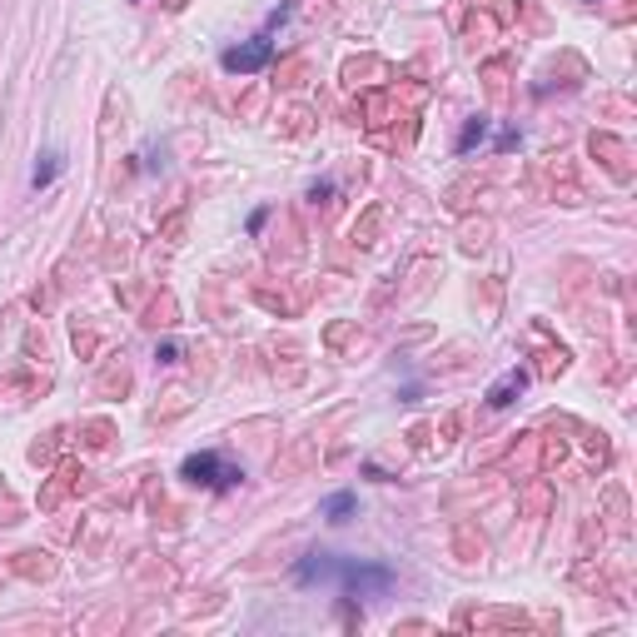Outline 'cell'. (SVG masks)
<instances>
[{
	"label": "cell",
	"instance_id": "1",
	"mask_svg": "<svg viewBox=\"0 0 637 637\" xmlns=\"http://www.w3.org/2000/svg\"><path fill=\"white\" fill-rule=\"evenodd\" d=\"M294 582H299V588H339L349 602H359V598H379V592L394 588V568L314 548V553H304L294 562Z\"/></svg>",
	"mask_w": 637,
	"mask_h": 637
},
{
	"label": "cell",
	"instance_id": "2",
	"mask_svg": "<svg viewBox=\"0 0 637 637\" xmlns=\"http://www.w3.org/2000/svg\"><path fill=\"white\" fill-rule=\"evenodd\" d=\"M179 478H189V483H205V488H215V493H225V488H235L244 473H239V469H225V459H219V453H189L185 469H179Z\"/></svg>",
	"mask_w": 637,
	"mask_h": 637
},
{
	"label": "cell",
	"instance_id": "3",
	"mask_svg": "<svg viewBox=\"0 0 637 637\" xmlns=\"http://www.w3.org/2000/svg\"><path fill=\"white\" fill-rule=\"evenodd\" d=\"M269 56H274V40L259 30V35H249V40H239V46H229L225 56H219V66H225L229 76H254V70L269 66Z\"/></svg>",
	"mask_w": 637,
	"mask_h": 637
},
{
	"label": "cell",
	"instance_id": "4",
	"mask_svg": "<svg viewBox=\"0 0 637 637\" xmlns=\"http://www.w3.org/2000/svg\"><path fill=\"white\" fill-rule=\"evenodd\" d=\"M523 389H528V374H523V369H513V374H503L493 389H488V403H493V409H508L513 394H523Z\"/></svg>",
	"mask_w": 637,
	"mask_h": 637
},
{
	"label": "cell",
	"instance_id": "5",
	"mask_svg": "<svg viewBox=\"0 0 637 637\" xmlns=\"http://www.w3.org/2000/svg\"><path fill=\"white\" fill-rule=\"evenodd\" d=\"M354 508H359V498H354V493H329V498H324V508H318V513H324L329 523H344V518L354 513Z\"/></svg>",
	"mask_w": 637,
	"mask_h": 637
},
{
	"label": "cell",
	"instance_id": "6",
	"mask_svg": "<svg viewBox=\"0 0 637 637\" xmlns=\"http://www.w3.org/2000/svg\"><path fill=\"white\" fill-rule=\"evenodd\" d=\"M483 135H488V120H469V130H463V135H459V155H469V150H473V145H478V140H483Z\"/></svg>",
	"mask_w": 637,
	"mask_h": 637
},
{
	"label": "cell",
	"instance_id": "7",
	"mask_svg": "<svg viewBox=\"0 0 637 637\" xmlns=\"http://www.w3.org/2000/svg\"><path fill=\"white\" fill-rule=\"evenodd\" d=\"M40 159H46V165H35V185H50V179H56V150H50V155H40Z\"/></svg>",
	"mask_w": 637,
	"mask_h": 637
}]
</instances>
